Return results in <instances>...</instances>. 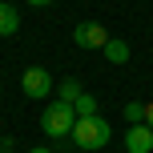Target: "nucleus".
Instances as JSON below:
<instances>
[{"mask_svg": "<svg viewBox=\"0 0 153 153\" xmlns=\"http://www.w3.org/2000/svg\"><path fill=\"white\" fill-rule=\"evenodd\" d=\"M76 125V109L69 105V101H53V105L45 109V117H40V129H45V137H69Z\"/></svg>", "mask_w": 153, "mask_h": 153, "instance_id": "nucleus-2", "label": "nucleus"}, {"mask_svg": "<svg viewBox=\"0 0 153 153\" xmlns=\"http://www.w3.org/2000/svg\"><path fill=\"white\" fill-rule=\"evenodd\" d=\"M16 28H20V12H16V4L0 0V36H16Z\"/></svg>", "mask_w": 153, "mask_h": 153, "instance_id": "nucleus-6", "label": "nucleus"}, {"mask_svg": "<svg viewBox=\"0 0 153 153\" xmlns=\"http://www.w3.org/2000/svg\"><path fill=\"white\" fill-rule=\"evenodd\" d=\"M28 153H53V149H48V145H36V149H28Z\"/></svg>", "mask_w": 153, "mask_h": 153, "instance_id": "nucleus-13", "label": "nucleus"}, {"mask_svg": "<svg viewBox=\"0 0 153 153\" xmlns=\"http://www.w3.org/2000/svg\"><path fill=\"white\" fill-rule=\"evenodd\" d=\"M73 40H76V48H105L109 40V32H105V24H97V20H81L73 28Z\"/></svg>", "mask_w": 153, "mask_h": 153, "instance_id": "nucleus-4", "label": "nucleus"}, {"mask_svg": "<svg viewBox=\"0 0 153 153\" xmlns=\"http://www.w3.org/2000/svg\"><path fill=\"white\" fill-rule=\"evenodd\" d=\"M145 125H149V129H153V101H149V105H145Z\"/></svg>", "mask_w": 153, "mask_h": 153, "instance_id": "nucleus-11", "label": "nucleus"}, {"mask_svg": "<svg viewBox=\"0 0 153 153\" xmlns=\"http://www.w3.org/2000/svg\"><path fill=\"white\" fill-rule=\"evenodd\" d=\"M73 109H76V117H93V113H97V97H93V93L85 89L81 97L73 101Z\"/></svg>", "mask_w": 153, "mask_h": 153, "instance_id": "nucleus-8", "label": "nucleus"}, {"mask_svg": "<svg viewBox=\"0 0 153 153\" xmlns=\"http://www.w3.org/2000/svg\"><path fill=\"white\" fill-rule=\"evenodd\" d=\"M73 145L76 149H85V153H93V149H105L109 141H113V129H109V121L101 113H93V117H76V125H73Z\"/></svg>", "mask_w": 153, "mask_h": 153, "instance_id": "nucleus-1", "label": "nucleus"}, {"mask_svg": "<svg viewBox=\"0 0 153 153\" xmlns=\"http://www.w3.org/2000/svg\"><path fill=\"white\" fill-rule=\"evenodd\" d=\"M24 4H32V8H48L53 0H24Z\"/></svg>", "mask_w": 153, "mask_h": 153, "instance_id": "nucleus-12", "label": "nucleus"}, {"mask_svg": "<svg viewBox=\"0 0 153 153\" xmlns=\"http://www.w3.org/2000/svg\"><path fill=\"white\" fill-rule=\"evenodd\" d=\"M20 89H24V97H32V101H45L48 93H53V76H48V69L32 65V69H24V76H20Z\"/></svg>", "mask_w": 153, "mask_h": 153, "instance_id": "nucleus-3", "label": "nucleus"}, {"mask_svg": "<svg viewBox=\"0 0 153 153\" xmlns=\"http://www.w3.org/2000/svg\"><path fill=\"white\" fill-rule=\"evenodd\" d=\"M125 149H129V153H153V129H149L145 121H141V125H129Z\"/></svg>", "mask_w": 153, "mask_h": 153, "instance_id": "nucleus-5", "label": "nucleus"}, {"mask_svg": "<svg viewBox=\"0 0 153 153\" xmlns=\"http://www.w3.org/2000/svg\"><path fill=\"white\" fill-rule=\"evenodd\" d=\"M81 81H61V85H56V101H69V105H73V101L76 97H81Z\"/></svg>", "mask_w": 153, "mask_h": 153, "instance_id": "nucleus-9", "label": "nucleus"}, {"mask_svg": "<svg viewBox=\"0 0 153 153\" xmlns=\"http://www.w3.org/2000/svg\"><path fill=\"white\" fill-rule=\"evenodd\" d=\"M101 53H105L109 65H125V61H129V45H125V40H109Z\"/></svg>", "mask_w": 153, "mask_h": 153, "instance_id": "nucleus-7", "label": "nucleus"}, {"mask_svg": "<svg viewBox=\"0 0 153 153\" xmlns=\"http://www.w3.org/2000/svg\"><path fill=\"white\" fill-rule=\"evenodd\" d=\"M125 121L141 125V121H145V105H141V101H129V105H125Z\"/></svg>", "mask_w": 153, "mask_h": 153, "instance_id": "nucleus-10", "label": "nucleus"}]
</instances>
